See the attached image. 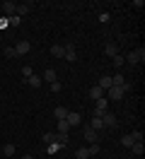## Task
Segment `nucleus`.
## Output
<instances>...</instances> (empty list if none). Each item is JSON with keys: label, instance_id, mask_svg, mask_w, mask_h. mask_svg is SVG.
I'll use <instances>...</instances> for the list:
<instances>
[{"label": "nucleus", "instance_id": "f257e3e1", "mask_svg": "<svg viewBox=\"0 0 145 159\" xmlns=\"http://www.w3.org/2000/svg\"><path fill=\"white\" fill-rule=\"evenodd\" d=\"M104 94H106V101H118L126 92H123V84H121V87H109Z\"/></svg>", "mask_w": 145, "mask_h": 159}, {"label": "nucleus", "instance_id": "f03ea898", "mask_svg": "<svg viewBox=\"0 0 145 159\" xmlns=\"http://www.w3.org/2000/svg\"><path fill=\"white\" fill-rule=\"evenodd\" d=\"M82 135H85V140L89 142V145H92V142H99V133H97V130H92L87 123L82 125Z\"/></svg>", "mask_w": 145, "mask_h": 159}, {"label": "nucleus", "instance_id": "7ed1b4c3", "mask_svg": "<svg viewBox=\"0 0 145 159\" xmlns=\"http://www.w3.org/2000/svg\"><path fill=\"white\" fill-rule=\"evenodd\" d=\"M63 58L68 63H75L77 60V51H75V43H65V53H63Z\"/></svg>", "mask_w": 145, "mask_h": 159}, {"label": "nucleus", "instance_id": "20e7f679", "mask_svg": "<svg viewBox=\"0 0 145 159\" xmlns=\"http://www.w3.org/2000/svg\"><path fill=\"white\" fill-rule=\"evenodd\" d=\"M65 123L70 125V128H77V125H82V116L73 111V113H68V116H65Z\"/></svg>", "mask_w": 145, "mask_h": 159}, {"label": "nucleus", "instance_id": "39448f33", "mask_svg": "<svg viewBox=\"0 0 145 159\" xmlns=\"http://www.w3.org/2000/svg\"><path fill=\"white\" fill-rule=\"evenodd\" d=\"M102 120H104V128H116V125H118L116 116H114V113H109V111H106L104 116H102Z\"/></svg>", "mask_w": 145, "mask_h": 159}, {"label": "nucleus", "instance_id": "423d86ee", "mask_svg": "<svg viewBox=\"0 0 145 159\" xmlns=\"http://www.w3.org/2000/svg\"><path fill=\"white\" fill-rule=\"evenodd\" d=\"M106 104H109V101H106V97L97 101V106H94V116H99V118L104 116V113H106Z\"/></svg>", "mask_w": 145, "mask_h": 159}, {"label": "nucleus", "instance_id": "0eeeda50", "mask_svg": "<svg viewBox=\"0 0 145 159\" xmlns=\"http://www.w3.org/2000/svg\"><path fill=\"white\" fill-rule=\"evenodd\" d=\"M2 10H5V15H2V17H12V15H15V10H17V2H12V0H7V2H5V5H2Z\"/></svg>", "mask_w": 145, "mask_h": 159}, {"label": "nucleus", "instance_id": "6e6552de", "mask_svg": "<svg viewBox=\"0 0 145 159\" xmlns=\"http://www.w3.org/2000/svg\"><path fill=\"white\" fill-rule=\"evenodd\" d=\"M89 99H94V101H99V99H104V89L99 87V84H94L92 89H89Z\"/></svg>", "mask_w": 145, "mask_h": 159}, {"label": "nucleus", "instance_id": "1a4fd4ad", "mask_svg": "<svg viewBox=\"0 0 145 159\" xmlns=\"http://www.w3.org/2000/svg\"><path fill=\"white\" fill-rule=\"evenodd\" d=\"M15 51H17V56H24V53L31 51V43H29V41H19L17 46H15Z\"/></svg>", "mask_w": 145, "mask_h": 159}, {"label": "nucleus", "instance_id": "9d476101", "mask_svg": "<svg viewBox=\"0 0 145 159\" xmlns=\"http://www.w3.org/2000/svg\"><path fill=\"white\" fill-rule=\"evenodd\" d=\"M63 53H65V43H53V46H51V56L63 58Z\"/></svg>", "mask_w": 145, "mask_h": 159}, {"label": "nucleus", "instance_id": "9b49d317", "mask_svg": "<svg viewBox=\"0 0 145 159\" xmlns=\"http://www.w3.org/2000/svg\"><path fill=\"white\" fill-rule=\"evenodd\" d=\"M87 125H89V128H92V130H97V133H99V130H104V120L99 118V116H94V118L89 120Z\"/></svg>", "mask_w": 145, "mask_h": 159}, {"label": "nucleus", "instance_id": "f8f14e48", "mask_svg": "<svg viewBox=\"0 0 145 159\" xmlns=\"http://www.w3.org/2000/svg\"><path fill=\"white\" fill-rule=\"evenodd\" d=\"M68 113H70V111H68L65 106H56V109H53V116H56V120H65Z\"/></svg>", "mask_w": 145, "mask_h": 159}, {"label": "nucleus", "instance_id": "ddd939ff", "mask_svg": "<svg viewBox=\"0 0 145 159\" xmlns=\"http://www.w3.org/2000/svg\"><path fill=\"white\" fill-rule=\"evenodd\" d=\"M104 53L109 56V58H114L116 53H118V46H116V43H106V46H104Z\"/></svg>", "mask_w": 145, "mask_h": 159}, {"label": "nucleus", "instance_id": "4468645a", "mask_svg": "<svg viewBox=\"0 0 145 159\" xmlns=\"http://www.w3.org/2000/svg\"><path fill=\"white\" fill-rule=\"evenodd\" d=\"M29 10H31V2H24V5H17V10H15V15H17V17H22V15H27Z\"/></svg>", "mask_w": 145, "mask_h": 159}, {"label": "nucleus", "instance_id": "2eb2a0df", "mask_svg": "<svg viewBox=\"0 0 145 159\" xmlns=\"http://www.w3.org/2000/svg\"><path fill=\"white\" fill-rule=\"evenodd\" d=\"M41 80H46V82H56V70H53V68H46Z\"/></svg>", "mask_w": 145, "mask_h": 159}, {"label": "nucleus", "instance_id": "dca6fc26", "mask_svg": "<svg viewBox=\"0 0 145 159\" xmlns=\"http://www.w3.org/2000/svg\"><path fill=\"white\" fill-rule=\"evenodd\" d=\"M41 82H44V80L39 77V75H31V77L27 80V84H29V87H34V89H36V87H41Z\"/></svg>", "mask_w": 145, "mask_h": 159}, {"label": "nucleus", "instance_id": "f3484780", "mask_svg": "<svg viewBox=\"0 0 145 159\" xmlns=\"http://www.w3.org/2000/svg\"><path fill=\"white\" fill-rule=\"evenodd\" d=\"M99 87H102V89H109V87H114V84H111V77H106V75H102V80H99Z\"/></svg>", "mask_w": 145, "mask_h": 159}, {"label": "nucleus", "instance_id": "a211bd4d", "mask_svg": "<svg viewBox=\"0 0 145 159\" xmlns=\"http://www.w3.org/2000/svg\"><path fill=\"white\" fill-rule=\"evenodd\" d=\"M87 152H89V157H97V154L102 152V147H99V142H92V145L87 147Z\"/></svg>", "mask_w": 145, "mask_h": 159}, {"label": "nucleus", "instance_id": "6ab92c4d", "mask_svg": "<svg viewBox=\"0 0 145 159\" xmlns=\"http://www.w3.org/2000/svg\"><path fill=\"white\" fill-rule=\"evenodd\" d=\"M123 63H126V58H123V56H121V53H116L114 58H111V65H116V68H118V70H121V65H123Z\"/></svg>", "mask_w": 145, "mask_h": 159}, {"label": "nucleus", "instance_id": "aec40b11", "mask_svg": "<svg viewBox=\"0 0 145 159\" xmlns=\"http://www.w3.org/2000/svg\"><path fill=\"white\" fill-rule=\"evenodd\" d=\"M131 149H133L135 154H143V152H145V145H143V140H140V142H133V145H131Z\"/></svg>", "mask_w": 145, "mask_h": 159}, {"label": "nucleus", "instance_id": "412c9836", "mask_svg": "<svg viewBox=\"0 0 145 159\" xmlns=\"http://www.w3.org/2000/svg\"><path fill=\"white\" fill-rule=\"evenodd\" d=\"M87 157H89V152H87V147H80V149L75 152V159H87Z\"/></svg>", "mask_w": 145, "mask_h": 159}, {"label": "nucleus", "instance_id": "4be33fe9", "mask_svg": "<svg viewBox=\"0 0 145 159\" xmlns=\"http://www.w3.org/2000/svg\"><path fill=\"white\" fill-rule=\"evenodd\" d=\"M68 130H70V125H68L65 120H58V133H63V135H68Z\"/></svg>", "mask_w": 145, "mask_h": 159}, {"label": "nucleus", "instance_id": "5701e85b", "mask_svg": "<svg viewBox=\"0 0 145 159\" xmlns=\"http://www.w3.org/2000/svg\"><path fill=\"white\" fill-rule=\"evenodd\" d=\"M133 142H135V140H133V135H123V138H121V145H123V147H131Z\"/></svg>", "mask_w": 145, "mask_h": 159}, {"label": "nucleus", "instance_id": "b1692460", "mask_svg": "<svg viewBox=\"0 0 145 159\" xmlns=\"http://www.w3.org/2000/svg\"><path fill=\"white\" fill-rule=\"evenodd\" d=\"M2 152H5V157H12V154H15V145H12V142H7V145L2 147Z\"/></svg>", "mask_w": 145, "mask_h": 159}, {"label": "nucleus", "instance_id": "393cba45", "mask_svg": "<svg viewBox=\"0 0 145 159\" xmlns=\"http://www.w3.org/2000/svg\"><path fill=\"white\" fill-rule=\"evenodd\" d=\"M5 56H7V58H17V51H15V46H5Z\"/></svg>", "mask_w": 145, "mask_h": 159}, {"label": "nucleus", "instance_id": "a878e982", "mask_svg": "<svg viewBox=\"0 0 145 159\" xmlns=\"http://www.w3.org/2000/svg\"><path fill=\"white\" fill-rule=\"evenodd\" d=\"M31 75H34V70L29 68V65H24V68H22V77H24V80H29Z\"/></svg>", "mask_w": 145, "mask_h": 159}, {"label": "nucleus", "instance_id": "bb28decb", "mask_svg": "<svg viewBox=\"0 0 145 159\" xmlns=\"http://www.w3.org/2000/svg\"><path fill=\"white\" fill-rule=\"evenodd\" d=\"M53 142V133H44V145H51Z\"/></svg>", "mask_w": 145, "mask_h": 159}, {"label": "nucleus", "instance_id": "cd10ccee", "mask_svg": "<svg viewBox=\"0 0 145 159\" xmlns=\"http://www.w3.org/2000/svg\"><path fill=\"white\" fill-rule=\"evenodd\" d=\"M58 149H60V145H58V142H51V145H48V152H51V154H56Z\"/></svg>", "mask_w": 145, "mask_h": 159}, {"label": "nucleus", "instance_id": "c85d7f7f", "mask_svg": "<svg viewBox=\"0 0 145 159\" xmlns=\"http://www.w3.org/2000/svg\"><path fill=\"white\" fill-rule=\"evenodd\" d=\"M5 27H10V20L7 17H0V29H5Z\"/></svg>", "mask_w": 145, "mask_h": 159}, {"label": "nucleus", "instance_id": "c756f323", "mask_svg": "<svg viewBox=\"0 0 145 159\" xmlns=\"http://www.w3.org/2000/svg\"><path fill=\"white\" fill-rule=\"evenodd\" d=\"M51 92H60V82H51Z\"/></svg>", "mask_w": 145, "mask_h": 159}, {"label": "nucleus", "instance_id": "7c9ffc66", "mask_svg": "<svg viewBox=\"0 0 145 159\" xmlns=\"http://www.w3.org/2000/svg\"><path fill=\"white\" fill-rule=\"evenodd\" d=\"M24 159H34V157H31V154H24Z\"/></svg>", "mask_w": 145, "mask_h": 159}]
</instances>
